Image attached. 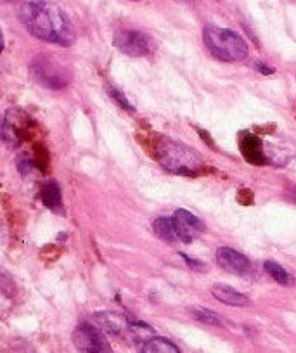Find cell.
<instances>
[{"instance_id": "1", "label": "cell", "mask_w": 296, "mask_h": 353, "mask_svg": "<svg viewBox=\"0 0 296 353\" xmlns=\"http://www.w3.org/2000/svg\"><path fill=\"white\" fill-rule=\"evenodd\" d=\"M19 18L37 39L63 47H70L75 42L73 25L59 6L43 0H30L19 9Z\"/></svg>"}, {"instance_id": "2", "label": "cell", "mask_w": 296, "mask_h": 353, "mask_svg": "<svg viewBox=\"0 0 296 353\" xmlns=\"http://www.w3.org/2000/svg\"><path fill=\"white\" fill-rule=\"evenodd\" d=\"M155 151L159 165L177 175H196L197 172L203 170L201 156L172 139H159Z\"/></svg>"}, {"instance_id": "3", "label": "cell", "mask_w": 296, "mask_h": 353, "mask_svg": "<svg viewBox=\"0 0 296 353\" xmlns=\"http://www.w3.org/2000/svg\"><path fill=\"white\" fill-rule=\"evenodd\" d=\"M203 40L208 47L210 52L220 61L226 63H239L244 61L250 54L246 40L236 32L227 28H219V26H206L203 32Z\"/></svg>"}, {"instance_id": "4", "label": "cell", "mask_w": 296, "mask_h": 353, "mask_svg": "<svg viewBox=\"0 0 296 353\" xmlns=\"http://www.w3.org/2000/svg\"><path fill=\"white\" fill-rule=\"evenodd\" d=\"M33 78L47 88H63L70 83L71 70L63 61L50 56H40L33 59L32 66Z\"/></svg>"}, {"instance_id": "5", "label": "cell", "mask_w": 296, "mask_h": 353, "mask_svg": "<svg viewBox=\"0 0 296 353\" xmlns=\"http://www.w3.org/2000/svg\"><path fill=\"white\" fill-rule=\"evenodd\" d=\"M30 118L19 108H11L0 118V141L9 148H19L26 139Z\"/></svg>"}, {"instance_id": "6", "label": "cell", "mask_w": 296, "mask_h": 353, "mask_svg": "<svg viewBox=\"0 0 296 353\" xmlns=\"http://www.w3.org/2000/svg\"><path fill=\"white\" fill-rule=\"evenodd\" d=\"M73 345L80 353H113L106 336L88 322L77 325L73 331Z\"/></svg>"}, {"instance_id": "7", "label": "cell", "mask_w": 296, "mask_h": 353, "mask_svg": "<svg viewBox=\"0 0 296 353\" xmlns=\"http://www.w3.org/2000/svg\"><path fill=\"white\" fill-rule=\"evenodd\" d=\"M115 46L124 54L132 57L148 56L156 49V43L151 35L144 32H135V30H124L115 37Z\"/></svg>"}, {"instance_id": "8", "label": "cell", "mask_w": 296, "mask_h": 353, "mask_svg": "<svg viewBox=\"0 0 296 353\" xmlns=\"http://www.w3.org/2000/svg\"><path fill=\"white\" fill-rule=\"evenodd\" d=\"M172 223L177 241H182V243H193L194 237L205 230V223L187 210H177L175 215L172 216Z\"/></svg>"}, {"instance_id": "9", "label": "cell", "mask_w": 296, "mask_h": 353, "mask_svg": "<svg viewBox=\"0 0 296 353\" xmlns=\"http://www.w3.org/2000/svg\"><path fill=\"white\" fill-rule=\"evenodd\" d=\"M217 263H219L224 270L239 277H246L253 272V265H251V261L248 260L244 254H241L239 251L227 246L217 250Z\"/></svg>"}, {"instance_id": "10", "label": "cell", "mask_w": 296, "mask_h": 353, "mask_svg": "<svg viewBox=\"0 0 296 353\" xmlns=\"http://www.w3.org/2000/svg\"><path fill=\"white\" fill-rule=\"evenodd\" d=\"M212 294L219 301H222L226 305H233V307H244L248 303V298L243 293L234 290V288H230L229 284H213Z\"/></svg>"}, {"instance_id": "11", "label": "cell", "mask_w": 296, "mask_h": 353, "mask_svg": "<svg viewBox=\"0 0 296 353\" xmlns=\"http://www.w3.org/2000/svg\"><path fill=\"white\" fill-rule=\"evenodd\" d=\"M241 148H243V154L251 165H262L264 163V151H262L260 139L255 135L246 134L241 141Z\"/></svg>"}, {"instance_id": "12", "label": "cell", "mask_w": 296, "mask_h": 353, "mask_svg": "<svg viewBox=\"0 0 296 353\" xmlns=\"http://www.w3.org/2000/svg\"><path fill=\"white\" fill-rule=\"evenodd\" d=\"M152 230H155L156 236L159 237L165 243H177V234L173 229L172 216H161V219H156L152 223Z\"/></svg>"}, {"instance_id": "13", "label": "cell", "mask_w": 296, "mask_h": 353, "mask_svg": "<svg viewBox=\"0 0 296 353\" xmlns=\"http://www.w3.org/2000/svg\"><path fill=\"white\" fill-rule=\"evenodd\" d=\"M141 353H180V350L170 339L151 338L142 345Z\"/></svg>"}, {"instance_id": "14", "label": "cell", "mask_w": 296, "mask_h": 353, "mask_svg": "<svg viewBox=\"0 0 296 353\" xmlns=\"http://www.w3.org/2000/svg\"><path fill=\"white\" fill-rule=\"evenodd\" d=\"M42 203L50 210H59L63 205V199H61V189L56 182H49L42 188Z\"/></svg>"}, {"instance_id": "15", "label": "cell", "mask_w": 296, "mask_h": 353, "mask_svg": "<svg viewBox=\"0 0 296 353\" xmlns=\"http://www.w3.org/2000/svg\"><path fill=\"white\" fill-rule=\"evenodd\" d=\"M190 315H193L196 321L203 322V324L208 325H222V319L215 314V312L208 310V308H201V307H193L190 308Z\"/></svg>"}, {"instance_id": "16", "label": "cell", "mask_w": 296, "mask_h": 353, "mask_svg": "<svg viewBox=\"0 0 296 353\" xmlns=\"http://www.w3.org/2000/svg\"><path fill=\"white\" fill-rule=\"evenodd\" d=\"M264 269L267 270L268 276H270L274 281H277L279 284H289V281H291V277H289L288 270L282 269L281 265L275 263V261L267 260L264 263Z\"/></svg>"}, {"instance_id": "17", "label": "cell", "mask_w": 296, "mask_h": 353, "mask_svg": "<svg viewBox=\"0 0 296 353\" xmlns=\"http://www.w3.org/2000/svg\"><path fill=\"white\" fill-rule=\"evenodd\" d=\"M0 293L8 298H16L18 294V286L4 267H0Z\"/></svg>"}, {"instance_id": "18", "label": "cell", "mask_w": 296, "mask_h": 353, "mask_svg": "<svg viewBox=\"0 0 296 353\" xmlns=\"http://www.w3.org/2000/svg\"><path fill=\"white\" fill-rule=\"evenodd\" d=\"M110 96L113 97V99L117 101V103L120 104L121 108H124V110L134 111V108H132V104L128 103V99H127V97H125L124 92H118V90H113V88H110Z\"/></svg>"}, {"instance_id": "19", "label": "cell", "mask_w": 296, "mask_h": 353, "mask_svg": "<svg viewBox=\"0 0 296 353\" xmlns=\"http://www.w3.org/2000/svg\"><path fill=\"white\" fill-rule=\"evenodd\" d=\"M33 161L32 159L28 158V156H21V158L18 159V168H19V172L23 173V175H26V173H30L33 170Z\"/></svg>"}, {"instance_id": "20", "label": "cell", "mask_w": 296, "mask_h": 353, "mask_svg": "<svg viewBox=\"0 0 296 353\" xmlns=\"http://www.w3.org/2000/svg\"><path fill=\"white\" fill-rule=\"evenodd\" d=\"M180 256H182L184 260H186V263L189 265V267H193V269H196V270H203V269H205V265L199 263V261H196V260H194V258H189V256H187V254H180Z\"/></svg>"}, {"instance_id": "21", "label": "cell", "mask_w": 296, "mask_h": 353, "mask_svg": "<svg viewBox=\"0 0 296 353\" xmlns=\"http://www.w3.org/2000/svg\"><path fill=\"white\" fill-rule=\"evenodd\" d=\"M258 70H260L262 73H265V74L274 73V70H272V68H265V64H260V66H258Z\"/></svg>"}, {"instance_id": "22", "label": "cell", "mask_w": 296, "mask_h": 353, "mask_svg": "<svg viewBox=\"0 0 296 353\" xmlns=\"http://www.w3.org/2000/svg\"><path fill=\"white\" fill-rule=\"evenodd\" d=\"M4 46H6V42H4V33H2V28H0V52L4 50Z\"/></svg>"}, {"instance_id": "23", "label": "cell", "mask_w": 296, "mask_h": 353, "mask_svg": "<svg viewBox=\"0 0 296 353\" xmlns=\"http://www.w3.org/2000/svg\"><path fill=\"white\" fill-rule=\"evenodd\" d=\"M4 2H16V0H4Z\"/></svg>"}]
</instances>
